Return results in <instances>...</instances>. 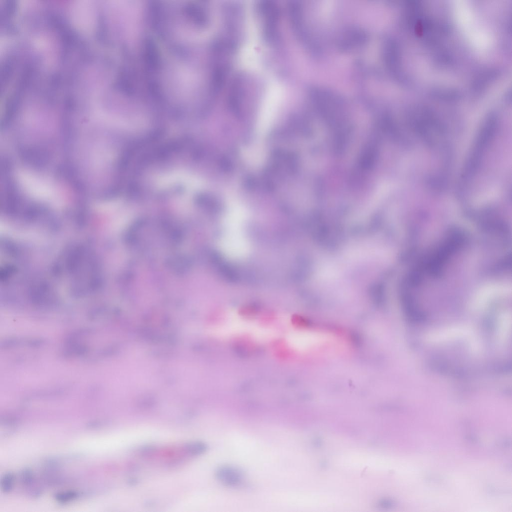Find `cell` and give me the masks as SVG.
<instances>
[{"instance_id":"obj_2","label":"cell","mask_w":512,"mask_h":512,"mask_svg":"<svg viewBox=\"0 0 512 512\" xmlns=\"http://www.w3.org/2000/svg\"><path fill=\"white\" fill-rule=\"evenodd\" d=\"M408 125L425 144L436 146L446 134V126L438 115L428 106L418 105L410 113Z\"/></svg>"},{"instance_id":"obj_3","label":"cell","mask_w":512,"mask_h":512,"mask_svg":"<svg viewBox=\"0 0 512 512\" xmlns=\"http://www.w3.org/2000/svg\"><path fill=\"white\" fill-rule=\"evenodd\" d=\"M256 10L264 40L269 44L274 43L278 35L280 10L272 0H260Z\"/></svg>"},{"instance_id":"obj_1","label":"cell","mask_w":512,"mask_h":512,"mask_svg":"<svg viewBox=\"0 0 512 512\" xmlns=\"http://www.w3.org/2000/svg\"><path fill=\"white\" fill-rule=\"evenodd\" d=\"M498 128L496 114L493 112L488 114L480 126L464 164L460 178V190L465 188L477 174Z\"/></svg>"}]
</instances>
